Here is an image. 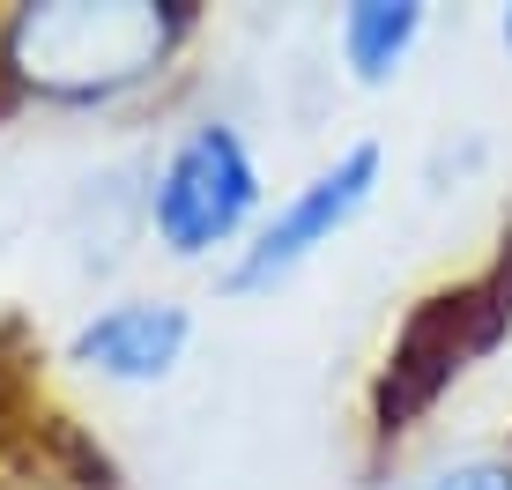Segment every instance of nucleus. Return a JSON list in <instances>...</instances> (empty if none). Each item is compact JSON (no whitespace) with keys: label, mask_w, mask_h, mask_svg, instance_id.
<instances>
[{"label":"nucleus","mask_w":512,"mask_h":490,"mask_svg":"<svg viewBox=\"0 0 512 490\" xmlns=\"http://www.w3.org/2000/svg\"><path fill=\"white\" fill-rule=\"evenodd\" d=\"M186 38V8H23L8 23V60L52 97H112L141 82Z\"/></svg>","instance_id":"f257e3e1"},{"label":"nucleus","mask_w":512,"mask_h":490,"mask_svg":"<svg viewBox=\"0 0 512 490\" xmlns=\"http://www.w3.org/2000/svg\"><path fill=\"white\" fill-rule=\"evenodd\" d=\"M505 327H512V253L461 290L423 297L409 312V327H401V342L386 349V372H379V394H372L379 431H409L453 387V372H468V357H483Z\"/></svg>","instance_id":"f03ea898"},{"label":"nucleus","mask_w":512,"mask_h":490,"mask_svg":"<svg viewBox=\"0 0 512 490\" xmlns=\"http://www.w3.org/2000/svg\"><path fill=\"white\" fill-rule=\"evenodd\" d=\"M260 179H253V156L231 127H193L179 149H171L164 179H156V238L171 253H208V245L238 238V223L253 216Z\"/></svg>","instance_id":"7ed1b4c3"},{"label":"nucleus","mask_w":512,"mask_h":490,"mask_svg":"<svg viewBox=\"0 0 512 490\" xmlns=\"http://www.w3.org/2000/svg\"><path fill=\"white\" fill-rule=\"evenodd\" d=\"M372 186H379V149L364 142V149H349L342 164H327L320 179H312L305 194L268 223V231L245 245V260L231 268V290H275L290 268H305V260L320 253V245L342 231L364 201H372Z\"/></svg>","instance_id":"20e7f679"},{"label":"nucleus","mask_w":512,"mask_h":490,"mask_svg":"<svg viewBox=\"0 0 512 490\" xmlns=\"http://www.w3.org/2000/svg\"><path fill=\"white\" fill-rule=\"evenodd\" d=\"M179 349H186V312L164 297H134V305H112L82 327L75 364L97 379H119V387H149L179 364Z\"/></svg>","instance_id":"39448f33"},{"label":"nucleus","mask_w":512,"mask_h":490,"mask_svg":"<svg viewBox=\"0 0 512 490\" xmlns=\"http://www.w3.org/2000/svg\"><path fill=\"white\" fill-rule=\"evenodd\" d=\"M423 38V8H409V0H364V8L342 15V52L349 67H357L364 82H386L401 60H409V45Z\"/></svg>","instance_id":"423d86ee"},{"label":"nucleus","mask_w":512,"mask_h":490,"mask_svg":"<svg viewBox=\"0 0 512 490\" xmlns=\"http://www.w3.org/2000/svg\"><path fill=\"white\" fill-rule=\"evenodd\" d=\"M438 490H512V468L505 461H461L438 476Z\"/></svg>","instance_id":"0eeeda50"},{"label":"nucleus","mask_w":512,"mask_h":490,"mask_svg":"<svg viewBox=\"0 0 512 490\" xmlns=\"http://www.w3.org/2000/svg\"><path fill=\"white\" fill-rule=\"evenodd\" d=\"M505 45H512V15H505Z\"/></svg>","instance_id":"6e6552de"}]
</instances>
